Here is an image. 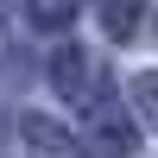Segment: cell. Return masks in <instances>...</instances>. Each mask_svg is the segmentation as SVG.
<instances>
[{
    "instance_id": "cell-4",
    "label": "cell",
    "mask_w": 158,
    "mask_h": 158,
    "mask_svg": "<svg viewBox=\"0 0 158 158\" xmlns=\"http://www.w3.org/2000/svg\"><path fill=\"white\" fill-rule=\"evenodd\" d=\"M25 13H32V19L44 25V32H63V25H70L76 13H82V0H25Z\"/></svg>"
},
{
    "instance_id": "cell-5",
    "label": "cell",
    "mask_w": 158,
    "mask_h": 158,
    "mask_svg": "<svg viewBox=\"0 0 158 158\" xmlns=\"http://www.w3.org/2000/svg\"><path fill=\"white\" fill-rule=\"evenodd\" d=\"M133 108L146 127H158V76H133Z\"/></svg>"
},
{
    "instance_id": "cell-3",
    "label": "cell",
    "mask_w": 158,
    "mask_h": 158,
    "mask_svg": "<svg viewBox=\"0 0 158 158\" xmlns=\"http://www.w3.org/2000/svg\"><path fill=\"white\" fill-rule=\"evenodd\" d=\"M95 6H101L108 38H133V32H139V13H146V0H95Z\"/></svg>"
},
{
    "instance_id": "cell-2",
    "label": "cell",
    "mask_w": 158,
    "mask_h": 158,
    "mask_svg": "<svg viewBox=\"0 0 158 158\" xmlns=\"http://www.w3.org/2000/svg\"><path fill=\"white\" fill-rule=\"evenodd\" d=\"M89 152H95V158H127V152H133V120L101 101V108L89 114Z\"/></svg>"
},
{
    "instance_id": "cell-1",
    "label": "cell",
    "mask_w": 158,
    "mask_h": 158,
    "mask_svg": "<svg viewBox=\"0 0 158 158\" xmlns=\"http://www.w3.org/2000/svg\"><path fill=\"white\" fill-rule=\"evenodd\" d=\"M51 82H57V95L70 101V108H82V114H95L101 101H108V70H101L82 44H63L57 57H51Z\"/></svg>"
}]
</instances>
